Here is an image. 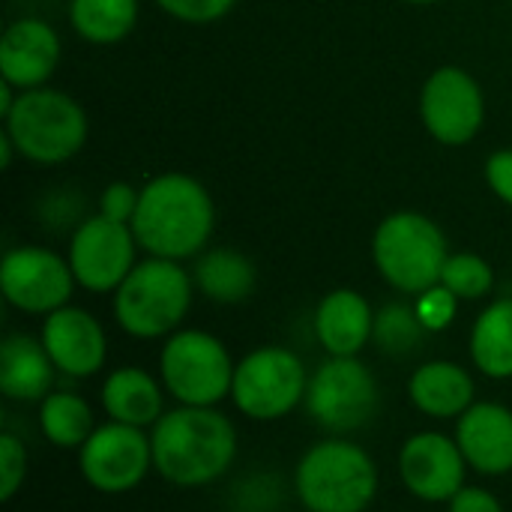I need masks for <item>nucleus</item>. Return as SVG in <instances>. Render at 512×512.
I'll list each match as a JSON object with an SVG mask.
<instances>
[{
	"mask_svg": "<svg viewBox=\"0 0 512 512\" xmlns=\"http://www.w3.org/2000/svg\"><path fill=\"white\" fill-rule=\"evenodd\" d=\"M396 468L402 486L426 504H450V498L468 486L465 477L471 471L456 438L444 432H417L405 438Z\"/></svg>",
	"mask_w": 512,
	"mask_h": 512,
	"instance_id": "nucleus-14",
	"label": "nucleus"
},
{
	"mask_svg": "<svg viewBox=\"0 0 512 512\" xmlns=\"http://www.w3.org/2000/svg\"><path fill=\"white\" fill-rule=\"evenodd\" d=\"M309 378L300 354L285 345H261L237 363L231 402L243 417L273 423L306 402Z\"/></svg>",
	"mask_w": 512,
	"mask_h": 512,
	"instance_id": "nucleus-8",
	"label": "nucleus"
},
{
	"mask_svg": "<svg viewBox=\"0 0 512 512\" xmlns=\"http://www.w3.org/2000/svg\"><path fill=\"white\" fill-rule=\"evenodd\" d=\"M294 495L309 512H366L378 495V465L360 444L333 435L300 456Z\"/></svg>",
	"mask_w": 512,
	"mask_h": 512,
	"instance_id": "nucleus-3",
	"label": "nucleus"
},
{
	"mask_svg": "<svg viewBox=\"0 0 512 512\" xmlns=\"http://www.w3.org/2000/svg\"><path fill=\"white\" fill-rule=\"evenodd\" d=\"M138 240L132 225L114 222L108 216H87L69 240V267L75 282L90 294H114L132 273Z\"/></svg>",
	"mask_w": 512,
	"mask_h": 512,
	"instance_id": "nucleus-12",
	"label": "nucleus"
},
{
	"mask_svg": "<svg viewBox=\"0 0 512 512\" xmlns=\"http://www.w3.org/2000/svg\"><path fill=\"white\" fill-rule=\"evenodd\" d=\"M69 21L81 39L93 45H114L132 33L138 21V0H69Z\"/></svg>",
	"mask_w": 512,
	"mask_h": 512,
	"instance_id": "nucleus-25",
	"label": "nucleus"
},
{
	"mask_svg": "<svg viewBox=\"0 0 512 512\" xmlns=\"http://www.w3.org/2000/svg\"><path fill=\"white\" fill-rule=\"evenodd\" d=\"M36 408L39 432L57 450H81L96 429L90 402L72 390H51Z\"/></svg>",
	"mask_w": 512,
	"mask_h": 512,
	"instance_id": "nucleus-24",
	"label": "nucleus"
},
{
	"mask_svg": "<svg viewBox=\"0 0 512 512\" xmlns=\"http://www.w3.org/2000/svg\"><path fill=\"white\" fill-rule=\"evenodd\" d=\"M471 363L492 381L512 378V297L489 303L468 336Z\"/></svg>",
	"mask_w": 512,
	"mask_h": 512,
	"instance_id": "nucleus-22",
	"label": "nucleus"
},
{
	"mask_svg": "<svg viewBox=\"0 0 512 512\" xmlns=\"http://www.w3.org/2000/svg\"><path fill=\"white\" fill-rule=\"evenodd\" d=\"M15 144H12V138L6 135V129L0 132V165L3 168H12V156H15Z\"/></svg>",
	"mask_w": 512,
	"mask_h": 512,
	"instance_id": "nucleus-35",
	"label": "nucleus"
},
{
	"mask_svg": "<svg viewBox=\"0 0 512 512\" xmlns=\"http://www.w3.org/2000/svg\"><path fill=\"white\" fill-rule=\"evenodd\" d=\"M447 512H504V504L495 492L483 486H465L450 498Z\"/></svg>",
	"mask_w": 512,
	"mask_h": 512,
	"instance_id": "nucleus-32",
	"label": "nucleus"
},
{
	"mask_svg": "<svg viewBox=\"0 0 512 512\" xmlns=\"http://www.w3.org/2000/svg\"><path fill=\"white\" fill-rule=\"evenodd\" d=\"M441 285L450 288L459 300H483L495 288V270L474 252H456L444 264Z\"/></svg>",
	"mask_w": 512,
	"mask_h": 512,
	"instance_id": "nucleus-27",
	"label": "nucleus"
},
{
	"mask_svg": "<svg viewBox=\"0 0 512 512\" xmlns=\"http://www.w3.org/2000/svg\"><path fill=\"white\" fill-rule=\"evenodd\" d=\"M303 405L321 429L342 438L375 420L381 390L372 369L360 357H327L312 372Z\"/></svg>",
	"mask_w": 512,
	"mask_h": 512,
	"instance_id": "nucleus-9",
	"label": "nucleus"
},
{
	"mask_svg": "<svg viewBox=\"0 0 512 512\" xmlns=\"http://www.w3.org/2000/svg\"><path fill=\"white\" fill-rule=\"evenodd\" d=\"M138 198H141V189H135L129 183H111L99 198V213L114 219V222L129 225L135 210H138Z\"/></svg>",
	"mask_w": 512,
	"mask_h": 512,
	"instance_id": "nucleus-31",
	"label": "nucleus"
},
{
	"mask_svg": "<svg viewBox=\"0 0 512 512\" xmlns=\"http://www.w3.org/2000/svg\"><path fill=\"white\" fill-rule=\"evenodd\" d=\"M192 279H195V288L207 300L222 303V306H234V303H243L252 297L258 273H255V264L243 252L210 249V252H201L195 258Z\"/></svg>",
	"mask_w": 512,
	"mask_h": 512,
	"instance_id": "nucleus-23",
	"label": "nucleus"
},
{
	"mask_svg": "<svg viewBox=\"0 0 512 512\" xmlns=\"http://www.w3.org/2000/svg\"><path fill=\"white\" fill-rule=\"evenodd\" d=\"M39 339L63 378L84 381L102 372L108 360V336L96 315L78 306H63L45 315Z\"/></svg>",
	"mask_w": 512,
	"mask_h": 512,
	"instance_id": "nucleus-15",
	"label": "nucleus"
},
{
	"mask_svg": "<svg viewBox=\"0 0 512 512\" xmlns=\"http://www.w3.org/2000/svg\"><path fill=\"white\" fill-rule=\"evenodd\" d=\"M426 327L414 309V303H387L384 309L375 312V333L372 342L390 354V357H408L414 354L423 339H426Z\"/></svg>",
	"mask_w": 512,
	"mask_h": 512,
	"instance_id": "nucleus-26",
	"label": "nucleus"
},
{
	"mask_svg": "<svg viewBox=\"0 0 512 512\" xmlns=\"http://www.w3.org/2000/svg\"><path fill=\"white\" fill-rule=\"evenodd\" d=\"M60 60V36L42 18H18L0 36V78L18 90L45 87Z\"/></svg>",
	"mask_w": 512,
	"mask_h": 512,
	"instance_id": "nucleus-16",
	"label": "nucleus"
},
{
	"mask_svg": "<svg viewBox=\"0 0 512 512\" xmlns=\"http://www.w3.org/2000/svg\"><path fill=\"white\" fill-rule=\"evenodd\" d=\"M165 387L159 378L144 372L141 366H120L105 375L99 402L108 420L153 429L165 414Z\"/></svg>",
	"mask_w": 512,
	"mask_h": 512,
	"instance_id": "nucleus-21",
	"label": "nucleus"
},
{
	"mask_svg": "<svg viewBox=\"0 0 512 512\" xmlns=\"http://www.w3.org/2000/svg\"><path fill=\"white\" fill-rule=\"evenodd\" d=\"M138 249L150 258L186 261L198 258L213 237L216 207L210 192L189 174H159L138 198L132 216Z\"/></svg>",
	"mask_w": 512,
	"mask_h": 512,
	"instance_id": "nucleus-2",
	"label": "nucleus"
},
{
	"mask_svg": "<svg viewBox=\"0 0 512 512\" xmlns=\"http://www.w3.org/2000/svg\"><path fill=\"white\" fill-rule=\"evenodd\" d=\"M27 480V447L12 432H0V501H12Z\"/></svg>",
	"mask_w": 512,
	"mask_h": 512,
	"instance_id": "nucleus-28",
	"label": "nucleus"
},
{
	"mask_svg": "<svg viewBox=\"0 0 512 512\" xmlns=\"http://www.w3.org/2000/svg\"><path fill=\"white\" fill-rule=\"evenodd\" d=\"M450 258L444 231L417 210L390 213L372 237V261L384 282L399 294L420 297L441 285L444 264Z\"/></svg>",
	"mask_w": 512,
	"mask_h": 512,
	"instance_id": "nucleus-5",
	"label": "nucleus"
},
{
	"mask_svg": "<svg viewBox=\"0 0 512 512\" xmlns=\"http://www.w3.org/2000/svg\"><path fill=\"white\" fill-rule=\"evenodd\" d=\"M195 279L180 261L144 258L114 291V321L132 339H168L192 309Z\"/></svg>",
	"mask_w": 512,
	"mask_h": 512,
	"instance_id": "nucleus-4",
	"label": "nucleus"
},
{
	"mask_svg": "<svg viewBox=\"0 0 512 512\" xmlns=\"http://www.w3.org/2000/svg\"><path fill=\"white\" fill-rule=\"evenodd\" d=\"M456 444L480 477L512 474V411L501 402H474L456 420Z\"/></svg>",
	"mask_w": 512,
	"mask_h": 512,
	"instance_id": "nucleus-17",
	"label": "nucleus"
},
{
	"mask_svg": "<svg viewBox=\"0 0 512 512\" xmlns=\"http://www.w3.org/2000/svg\"><path fill=\"white\" fill-rule=\"evenodd\" d=\"M420 117L426 132L447 144L462 147L477 138L486 120V99L471 72L459 66L435 69L420 93Z\"/></svg>",
	"mask_w": 512,
	"mask_h": 512,
	"instance_id": "nucleus-13",
	"label": "nucleus"
},
{
	"mask_svg": "<svg viewBox=\"0 0 512 512\" xmlns=\"http://www.w3.org/2000/svg\"><path fill=\"white\" fill-rule=\"evenodd\" d=\"M3 129L24 159L36 165H60L84 147L87 114L69 93L36 87L21 90Z\"/></svg>",
	"mask_w": 512,
	"mask_h": 512,
	"instance_id": "nucleus-6",
	"label": "nucleus"
},
{
	"mask_svg": "<svg viewBox=\"0 0 512 512\" xmlns=\"http://www.w3.org/2000/svg\"><path fill=\"white\" fill-rule=\"evenodd\" d=\"M153 471L177 489H201L237 459V429L219 408L177 405L150 429Z\"/></svg>",
	"mask_w": 512,
	"mask_h": 512,
	"instance_id": "nucleus-1",
	"label": "nucleus"
},
{
	"mask_svg": "<svg viewBox=\"0 0 512 512\" xmlns=\"http://www.w3.org/2000/svg\"><path fill=\"white\" fill-rule=\"evenodd\" d=\"M312 330L327 357H360V351L372 342L375 312L360 291L336 288L318 303Z\"/></svg>",
	"mask_w": 512,
	"mask_h": 512,
	"instance_id": "nucleus-18",
	"label": "nucleus"
},
{
	"mask_svg": "<svg viewBox=\"0 0 512 512\" xmlns=\"http://www.w3.org/2000/svg\"><path fill=\"white\" fill-rule=\"evenodd\" d=\"M12 90H15V87H12L9 81H0V117H3V120L9 117V111H12L15 99H18V96H12Z\"/></svg>",
	"mask_w": 512,
	"mask_h": 512,
	"instance_id": "nucleus-34",
	"label": "nucleus"
},
{
	"mask_svg": "<svg viewBox=\"0 0 512 512\" xmlns=\"http://www.w3.org/2000/svg\"><path fill=\"white\" fill-rule=\"evenodd\" d=\"M414 309L423 321V327L429 333H444L453 321H456V312H459V297L444 288V285H435L429 291H423L417 300H414Z\"/></svg>",
	"mask_w": 512,
	"mask_h": 512,
	"instance_id": "nucleus-29",
	"label": "nucleus"
},
{
	"mask_svg": "<svg viewBox=\"0 0 512 512\" xmlns=\"http://www.w3.org/2000/svg\"><path fill=\"white\" fill-rule=\"evenodd\" d=\"M405 3H417V6H426V3H438V0H405Z\"/></svg>",
	"mask_w": 512,
	"mask_h": 512,
	"instance_id": "nucleus-36",
	"label": "nucleus"
},
{
	"mask_svg": "<svg viewBox=\"0 0 512 512\" xmlns=\"http://www.w3.org/2000/svg\"><path fill=\"white\" fill-rule=\"evenodd\" d=\"M57 369L42 345L27 333H9L0 342V393L9 402L39 405L54 390Z\"/></svg>",
	"mask_w": 512,
	"mask_h": 512,
	"instance_id": "nucleus-20",
	"label": "nucleus"
},
{
	"mask_svg": "<svg viewBox=\"0 0 512 512\" xmlns=\"http://www.w3.org/2000/svg\"><path fill=\"white\" fill-rule=\"evenodd\" d=\"M78 471L84 483L102 495H123L144 483L153 471L150 432L126 423H99L78 450Z\"/></svg>",
	"mask_w": 512,
	"mask_h": 512,
	"instance_id": "nucleus-10",
	"label": "nucleus"
},
{
	"mask_svg": "<svg viewBox=\"0 0 512 512\" xmlns=\"http://www.w3.org/2000/svg\"><path fill=\"white\" fill-rule=\"evenodd\" d=\"M234 369L225 342L207 330H177L159 351V381L177 405L219 408L231 399Z\"/></svg>",
	"mask_w": 512,
	"mask_h": 512,
	"instance_id": "nucleus-7",
	"label": "nucleus"
},
{
	"mask_svg": "<svg viewBox=\"0 0 512 512\" xmlns=\"http://www.w3.org/2000/svg\"><path fill=\"white\" fill-rule=\"evenodd\" d=\"M411 405L432 420H459L477 402L474 375L453 360H429L408 378Z\"/></svg>",
	"mask_w": 512,
	"mask_h": 512,
	"instance_id": "nucleus-19",
	"label": "nucleus"
},
{
	"mask_svg": "<svg viewBox=\"0 0 512 512\" xmlns=\"http://www.w3.org/2000/svg\"><path fill=\"white\" fill-rule=\"evenodd\" d=\"M486 180L489 189L512 207V150H498L486 162Z\"/></svg>",
	"mask_w": 512,
	"mask_h": 512,
	"instance_id": "nucleus-33",
	"label": "nucleus"
},
{
	"mask_svg": "<svg viewBox=\"0 0 512 512\" xmlns=\"http://www.w3.org/2000/svg\"><path fill=\"white\" fill-rule=\"evenodd\" d=\"M75 285L69 258L45 246H15L0 261L3 300L24 315H51L69 306Z\"/></svg>",
	"mask_w": 512,
	"mask_h": 512,
	"instance_id": "nucleus-11",
	"label": "nucleus"
},
{
	"mask_svg": "<svg viewBox=\"0 0 512 512\" xmlns=\"http://www.w3.org/2000/svg\"><path fill=\"white\" fill-rule=\"evenodd\" d=\"M162 12L186 24H210L225 18L237 0H153Z\"/></svg>",
	"mask_w": 512,
	"mask_h": 512,
	"instance_id": "nucleus-30",
	"label": "nucleus"
}]
</instances>
